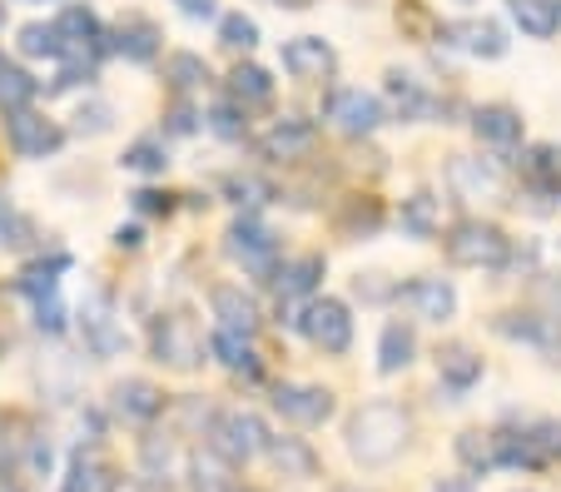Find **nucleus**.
Here are the masks:
<instances>
[{
  "label": "nucleus",
  "instance_id": "nucleus-55",
  "mask_svg": "<svg viewBox=\"0 0 561 492\" xmlns=\"http://www.w3.org/2000/svg\"><path fill=\"white\" fill-rule=\"evenodd\" d=\"M0 25H5V5H0Z\"/></svg>",
  "mask_w": 561,
  "mask_h": 492
},
{
  "label": "nucleus",
  "instance_id": "nucleus-33",
  "mask_svg": "<svg viewBox=\"0 0 561 492\" xmlns=\"http://www.w3.org/2000/svg\"><path fill=\"white\" fill-rule=\"evenodd\" d=\"M382 229V204L368 199V194H358V199L343 204V215H339V234L343 239H373Z\"/></svg>",
  "mask_w": 561,
  "mask_h": 492
},
{
  "label": "nucleus",
  "instance_id": "nucleus-36",
  "mask_svg": "<svg viewBox=\"0 0 561 492\" xmlns=\"http://www.w3.org/2000/svg\"><path fill=\"white\" fill-rule=\"evenodd\" d=\"M164 76H170V85L180 90V95H190V90L209 85V65H204L199 55L180 50V55H170V65H164Z\"/></svg>",
  "mask_w": 561,
  "mask_h": 492
},
{
  "label": "nucleus",
  "instance_id": "nucleus-17",
  "mask_svg": "<svg viewBox=\"0 0 561 492\" xmlns=\"http://www.w3.org/2000/svg\"><path fill=\"white\" fill-rule=\"evenodd\" d=\"M209 304H214V319H219V329H233V333H244V339H254V329H259V304L249 299L239 284H214V289H209Z\"/></svg>",
  "mask_w": 561,
  "mask_h": 492
},
{
  "label": "nucleus",
  "instance_id": "nucleus-27",
  "mask_svg": "<svg viewBox=\"0 0 561 492\" xmlns=\"http://www.w3.org/2000/svg\"><path fill=\"white\" fill-rule=\"evenodd\" d=\"M268 462H274L284 478H298V482L318 478V453L308 448L304 438H268Z\"/></svg>",
  "mask_w": 561,
  "mask_h": 492
},
{
  "label": "nucleus",
  "instance_id": "nucleus-5",
  "mask_svg": "<svg viewBox=\"0 0 561 492\" xmlns=\"http://www.w3.org/2000/svg\"><path fill=\"white\" fill-rule=\"evenodd\" d=\"M224 249H229L233 264H244V274L278 278V239H274V229H268L264 219H254V215L233 219L229 234H224Z\"/></svg>",
  "mask_w": 561,
  "mask_h": 492
},
{
  "label": "nucleus",
  "instance_id": "nucleus-35",
  "mask_svg": "<svg viewBox=\"0 0 561 492\" xmlns=\"http://www.w3.org/2000/svg\"><path fill=\"white\" fill-rule=\"evenodd\" d=\"M35 90H41V85L25 76L21 65H5V60H0V110H25L35 100Z\"/></svg>",
  "mask_w": 561,
  "mask_h": 492
},
{
  "label": "nucleus",
  "instance_id": "nucleus-32",
  "mask_svg": "<svg viewBox=\"0 0 561 492\" xmlns=\"http://www.w3.org/2000/svg\"><path fill=\"white\" fill-rule=\"evenodd\" d=\"M209 348H214V358H219L229 374H244V378H254L259 374V358H254V348H249V339L244 333H233V329H219L209 339Z\"/></svg>",
  "mask_w": 561,
  "mask_h": 492
},
{
  "label": "nucleus",
  "instance_id": "nucleus-34",
  "mask_svg": "<svg viewBox=\"0 0 561 492\" xmlns=\"http://www.w3.org/2000/svg\"><path fill=\"white\" fill-rule=\"evenodd\" d=\"M190 472H194V492H233V478H229V458L224 453H194L190 458Z\"/></svg>",
  "mask_w": 561,
  "mask_h": 492
},
{
  "label": "nucleus",
  "instance_id": "nucleus-39",
  "mask_svg": "<svg viewBox=\"0 0 561 492\" xmlns=\"http://www.w3.org/2000/svg\"><path fill=\"white\" fill-rule=\"evenodd\" d=\"M119 164L135 174H164V164H170V155H164V145L159 139H135L125 155H119Z\"/></svg>",
  "mask_w": 561,
  "mask_h": 492
},
{
  "label": "nucleus",
  "instance_id": "nucleus-14",
  "mask_svg": "<svg viewBox=\"0 0 561 492\" xmlns=\"http://www.w3.org/2000/svg\"><path fill=\"white\" fill-rule=\"evenodd\" d=\"M313 139H318L313 119L288 115V119H274V129L259 139V155H264V160H304V155L313 150Z\"/></svg>",
  "mask_w": 561,
  "mask_h": 492
},
{
  "label": "nucleus",
  "instance_id": "nucleus-44",
  "mask_svg": "<svg viewBox=\"0 0 561 492\" xmlns=\"http://www.w3.org/2000/svg\"><path fill=\"white\" fill-rule=\"evenodd\" d=\"M110 125H115V110H110L105 100H90V105L75 110V129H80V135H105Z\"/></svg>",
  "mask_w": 561,
  "mask_h": 492
},
{
  "label": "nucleus",
  "instance_id": "nucleus-51",
  "mask_svg": "<svg viewBox=\"0 0 561 492\" xmlns=\"http://www.w3.org/2000/svg\"><path fill=\"white\" fill-rule=\"evenodd\" d=\"M174 5H180L190 21H214V15H219V0H174Z\"/></svg>",
  "mask_w": 561,
  "mask_h": 492
},
{
  "label": "nucleus",
  "instance_id": "nucleus-54",
  "mask_svg": "<svg viewBox=\"0 0 561 492\" xmlns=\"http://www.w3.org/2000/svg\"><path fill=\"white\" fill-rule=\"evenodd\" d=\"M25 5H50V0H25Z\"/></svg>",
  "mask_w": 561,
  "mask_h": 492
},
{
  "label": "nucleus",
  "instance_id": "nucleus-30",
  "mask_svg": "<svg viewBox=\"0 0 561 492\" xmlns=\"http://www.w3.org/2000/svg\"><path fill=\"white\" fill-rule=\"evenodd\" d=\"M437 374H443V384L453 388V393H467V388L482 378V358H477L472 348H462V343H453V348L437 354Z\"/></svg>",
  "mask_w": 561,
  "mask_h": 492
},
{
  "label": "nucleus",
  "instance_id": "nucleus-10",
  "mask_svg": "<svg viewBox=\"0 0 561 492\" xmlns=\"http://www.w3.org/2000/svg\"><path fill=\"white\" fill-rule=\"evenodd\" d=\"M55 31H60L65 60H85V55L110 50V35H105V25H100V15L90 11V5H65L60 21H55Z\"/></svg>",
  "mask_w": 561,
  "mask_h": 492
},
{
  "label": "nucleus",
  "instance_id": "nucleus-40",
  "mask_svg": "<svg viewBox=\"0 0 561 492\" xmlns=\"http://www.w3.org/2000/svg\"><path fill=\"white\" fill-rule=\"evenodd\" d=\"M219 41L229 45V50H254L259 45V21L254 15H244V11H229L219 21Z\"/></svg>",
  "mask_w": 561,
  "mask_h": 492
},
{
  "label": "nucleus",
  "instance_id": "nucleus-50",
  "mask_svg": "<svg viewBox=\"0 0 561 492\" xmlns=\"http://www.w3.org/2000/svg\"><path fill=\"white\" fill-rule=\"evenodd\" d=\"M378 278H382V274H358V294H363L368 304H382L388 294H398V289H388V284H378Z\"/></svg>",
  "mask_w": 561,
  "mask_h": 492
},
{
  "label": "nucleus",
  "instance_id": "nucleus-37",
  "mask_svg": "<svg viewBox=\"0 0 561 492\" xmlns=\"http://www.w3.org/2000/svg\"><path fill=\"white\" fill-rule=\"evenodd\" d=\"M457 458L472 472L497 468V433H462V438H457Z\"/></svg>",
  "mask_w": 561,
  "mask_h": 492
},
{
  "label": "nucleus",
  "instance_id": "nucleus-47",
  "mask_svg": "<svg viewBox=\"0 0 561 492\" xmlns=\"http://www.w3.org/2000/svg\"><path fill=\"white\" fill-rule=\"evenodd\" d=\"M199 129V115H194V105L190 100H174V110H170V135H194Z\"/></svg>",
  "mask_w": 561,
  "mask_h": 492
},
{
  "label": "nucleus",
  "instance_id": "nucleus-15",
  "mask_svg": "<svg viewBox=\"0 0 561 492\" xmlns=\"http://www.w3.org/2000/svg\"><path fill=\"white\" fill-rule=\"evenodd\" d=\"M443 35L457 50L477 55V60H502L507 55V31L497 21H453V25H443Z\"/></svg>",
  "mask_w": 561,
  "mask_h": 492
},
{
  "label": "nucleus",
  "instance_id": "nucleus-1",
  "mask_svg": "<svg viewBox=\"0 0 561 492\" xmlns=\"http://www.w3.org/2000/svg\"><path fill=\"white\" fill-rule=\"evenodd\" d=\"M413 438V417L398 403L378 398V403H363L358 413L348 417V453L363 462V468H388L398 453Z\"/></svg>",
  "mask_w": 561,
  "mask_h": 492
},
{
  "label": "nucleus",
  "instance_id": "nucleus-29",
  "mask_svg": "<svg viewBox=\"0 0 561 492\" xmlns=\"http://www.w3.org/2000/svg\"><path fill=\"white\" fill-rule=\"evenodd\" d=\"M398 225H403L408 239H433L437 229H443V199H433V194H413V199H403Z\"/></svg>",
  "mask_w": 561,
  "mask_h": 492
},
{
  "label": "nucleus",
  "instance_id": "nucleus-48",
  "mask_svg": "<svg viewBox=\"0 0 561 492\" xmlns=\"http://www.w3.org/2000/svg\"><path fill=\"white\" fill-rule=\"evenodd\" d=\"M35 323H41L45 333H60V329H65V309H60V299H41V304H35Z\"/></svg>",
  "mask_w": 561,
  "mask_h": 492
},
{
  "label": "nucleus",
  "instance_id": "nucleus-42",
  "mask_svg": "<svg viewBox=\"0 0 561 492\" xmlns=\"http://www.w3.org/2000/svg\"><path fill=\"white\" fill-rule=\"evenodd\" d=\"M31 239H35V225L21 215V209H11V204H5V209H0V244L25 249Z\"/></svg>",
  "mask_w": 561,
  "mask_h": 492
},
{
  "label": "nucleus",
  "instance_id": "nucleus-49",
  "mask_svg": "<svg viewBox=\"0 0 561 492\" xmlns=\"http://www.w3.org/2000/svg\"><path fill=\"white\" fill-rule=\"evenodd\" d=\"M135 209H139V215H170L174 204H170V194H159V190H139V194H135Z\"/></svg>",
  "mask_w": 561,
  "mask_h": 492
},
{
  "label": "nucleus",
  "instance_id": "nucleus-28",
  "mask_svg": "<svg viewBox=\"0 0 561 492\" xmlns=\"http://www.w3.org/2000/svg\"><path fill=\"white\" fill-rule=\"evenodd\" d=\"M318 278H323V259L318 254H298V259H288V264H278V294L284 299H308V294L318 289Z\"/></svg>",
  "mask_w": 561,
  "mask_h": 492
},
{
  "label": "nucleus",
  "instance_id": "nucleus-53",
  "mask_svg": "<svg viewBox=\"0 0 561 492\" xmlns=\"http://www.w3.org/2000/svg\"><path fill=\"white\" fill-rule=\"evenodd\" d=\"M433 492H472V488H467V482H457V478H447V482H437Z\"/></svg>",
  "mask_w": 561,
  "mask_h": 492
},
{
  "label": "nucleus",
  "instance_id": "nucleus-26",
  "mask_svg": "<svg viewBox=\"0 0 561 492\" xmlns=\"http://www.w3.org/2000/svg\"><path fill=\"white\" fill-rule=\"evenodd\" d=\"M229 95L244 115L249 110H268L274 105V80H268V70H259V65H239L229 76Z\"/></svg>",
  "mask_w": 561,
  "mask_h": 492
},
{
  "label": "nucleus",
  "instance_id": "nucleus-23",
  "mask_svg": "<svg viewBox=\"0 0 561 492\" xmlns=\"http://www.w3.org/2000/svg\"><path fill=\"white\" fill-rule=\"evenodd\" d=\"M413 354H417L413 323H403V319L382 323V339H378V374H403V368L413 364Z\"/></svg>",
  "mask_w": 561,
  "mask_h": 492
},
{
  "label": "nucleus",
  "instance_id": "nucleus-3",
  "mask_svg": "<svg viewBox=\"0 0 561 492\" xmlns=\"http://www.w3.org/2000/svg\"><path fill=\"white\" fill-rule=\"evenodd\" d=\"M149 348L164 368L174 374H194L204 364V333L190 313H159L154 319V333H149Z\"/></svg>",
  "mask_w": 561,
  "mask_h": 492
},
{
  "label": "nucleus",
  "instance_id": "nucleus-11",
  "mask_svg": "<svg viewBox=\"0 0 561 492\" xmlns=\"http://www.w3.org/2000/svg\"><path fill=\"white\" fill-rule=\"evenodd\" d=\"M274 408L288 423H298V428H318V423L333 417V393L329 388H313V384H278Z\"/></svg>",
  "mask_w": 561,
  "mask_h": 492
},
{
  "label": "nucleus",
  "instance_id": "nucleus-24",
  "mask_svg": "<svg viewBox=\"0 0 561 492\" xmlns=\"http://www.w3.org/2000/svg\"><path fill=\"white\" fill-rule=\"evenodd\" d=\"M507 5H512V21L531 41H551L561 31V0H507Z\"/></svg>",
  "mask_w": 561,
  "mask_h": 492
},
{
  "label": "nucleus",
  "instance_id": "nucleus-12",
  "mask_svg": "<svg viewBox=\"0 0 561 492\" xmlns=\"http://www.w3.org/2000/svg\"><path fill=\"white\" fill-rule=\"evenodd\" d=\"M329 119L343 129V135H373V129L388 119V110H382V100L368 95V90H333Z\"/></svg>",
  "mask_w": 561,
  "mask_h": 492
},
{
  "label": "nucleus",
  "instance_id": "nucleus-22",
  "mask_svg": "<svg viewBox=\"0 0 561 492\" xmlns=\"http://www.w3.org/2000/svg\"><path fill=\"white\" fill-rule=\"evenodd\" d=\"M115 50L135 65H149L159 55V25L145 21V15H125V21L115 25Z\"/></svg>",
  "mask_w": 561,
  "mask_h": 492
},
{
  "label": "nucleus",
  "instance_id": "nucleus-38",
  "mask_svg": "<svg viewBox=\"0 0 561 492\" xmlns=\"http://www.w3.org/2000/svg\"><path fill=\"white\" fill-rule=\"evenodd\" d=\"M21 55H31V60H65V45H60V31L55 25H25L21 31Z\"/></svg>",
  "mask_w": 561,
  "mask_h": 492
},
{
  "label": "nucleus",
  "instance_id": "nucleus-4",
  "mask_svg": "<svg viewBox=\"0 0 561 492\" xmlns=\"http://www.w3.org/2000/svg\"><path fill=\"white\" fill-rule=\"evenodd\" d=\"M502 468H551L561 462V417H537L522 433H497Z\"/></svg>",
  "mask_w": 561,
  "mask_h": 492
},
{
  "label": "nucleus",
  "instance_id": "nucleus-18",
  "mask_svg": "<svg viewBox=\"0 0 561 492\" xmlns=\"http://www.w3.org/2000/svg\"><path fill=\"white\" fill-rule=\"evenodd\" d=\"M403 299L413 304V313L427 319V323H447L457 313V289L447 284V278H413V284L403 289Z\"/></svg>",
  "mask_w": 561,
  "mask_h": 492
},
{
  "label": "nucleus",
  "instance_id": "nucleus-13",
  "mask_svg": "<svg viewBox=\"0 0 561 492\" xmlns=\"http://www.w3.org/2000/svg\"><path fill=\"white\" fill-rule=\"evenodd\" d=\"M284 70L294 80H329L339 70V55H333V45L323 35H294L284 45Z\"/></svg>",
  "mask_w": 561,
  "mask_h": 492
},
{
  "label": "nucleus",
  "instance_id": "nucleus-19",
  "mask_svg": "<svg viewBox=\"0 0 561 492\" xmlns=\"http://www.w3.org/2000/svg\"><path fill=\"white\" fill-rule=\"evenodd\" d=\"M472 135L492 150H517L522 145V115L512 105H482L472 115Z\"/></svg>",
  "mask_w": 561,
  "mask_h": 492
},
{
  "label": "nucleus",
  "instance_id": "nucleus-2",
  "mask_svg": "<svg viewBox=\"0 0 561 492\" xmlns=\"http://www.w3.org/2000/svg\"><path fill=\"white\" fill-rule=\"evenodd\" d=\"M507 254H512V239L497 225H488V219H462L447 234V259L457 268H507Z\"/></svg>",
  "mask_w": 561,
  "mask_h": 492
},
{
  "label": "nucleus",
  "instance_id": "nucleus-21",
  "mask_svg": "<svg viewBox=\"0 0 561 492\" xmlns=\"http://www.w3.org/2000/svg\"><path fill=\"white\" fill-rule=\"evenodd\" d=\"M110 398H115V413H125L129 423H149V417L164 413V393L149 378H125V384L110 388Z\"/></svg>",
  "mask_w": 561,
  "mask_h": 492
},
{
  "label": "nucleus",
  "instance_id": "nucleus-41",
  "mask_svg": "<svg viewBox=\"0 0 561 492\" xmlns=\"http://www.w3.org/2000/svg\"><path fill=\"white\" fill-rule=\"evenodd\" d=\"M527 174L541 184V190H561V150L557 145H537L527 155Z\"/></svg>",
  "mask_w": 561,
  "mask_h": 492
},
{
  "label": "nucleus",
  "instance_id": "nucleus-6",
  "mask_svg": "<svg viewBox=\"0 0 561 492\" xmlns=\"http://www.w3.org/2000/svg\"><path fill=\"white\" fill-rule=\"evenodd\" d=\"M209 448L224 453L229 462H249V458H259V453H268L264 417L249 413V408H229V413H219L214 417V428H209Z\"/></svg>",
  "mask_w": 561,
  "mask_h": 492
},
{
  "label": "nucleus",
  "instance_id": "nucleus-7",
  "mask_svg": "<svg viewBox=\"0 0 561 492\" xmlns=\"http://www.w3.org/2000/svg\"><path fill=\"white\" fill-rule=\"evenodd\" d=\"M298 333H304L313 348H323V354H348L353 343V319H348V304L339 299H308L304 313H298Z\"/></svg>",
  "mask_w": 561,
  "mask_h": 492
},
{
  "label": "nucleus",
  "instance_id": "nucleus-20",
  "mask_svg": "<svg viewBox=\"0 0 561 492\" xmlns=\"http://www.w3.org/2000/svg\"><path fill=\"white\" fill-rule=\"evenodd\" d=\"M60 492H119V472L95 453H75L60 478Z\"/></svg>",
  "mask_w": 561,
  "mask_h": 492
},
{
  "label": "nucleus",
  "instance_id": "nucleus-52",
  "mask_svg": "<svg viewBox=\"0 0 561 492\" xmlns=\"http://www.w3.org/2000/svg\"><path fill=\"white\" fill-rule=\"evenodd\" d=\"M115 244L119 249H139V244H145V229H139V225H119L115 229Z\"/></svg>",
  "mask_w": 561,
  "mask_h": 492
},
{
  "label": "nucleus",
  "instance_id": "nucleus-16",
  "mask_svg": "<svg viewBox=\"0 0 561 492\" xmlns=\"http://www.w3.org/2000/svg\"><path fill=\"white\" fill-rule=\"evenodd\" d=\"M447 184H453L457 199H497L502 194V174L488 160H472V155H457L447 164Z\"/></svg>",
  "mask_w": 561,
  "mask_h": 492
},
{
  "label": "nucleus",
  "instance_id": "nucleus-46",
  "mask_svg": "<svg viewBox=\"0 0 561 492\" xmlns=\"http://www.w3.org/2000/svg\"><path fill=\"white\" fill-rule=\"evenodd\" d=\"M398 25H403V31H413V35H427V31H433V15H427L417 0H403V5H398Z\"/></svg>",
  "mask_w": 561,
  "mask_h": 492
},
{
  "label": "nucleus",
  "instance_id": "nucleus-45",
  "mask_svg": "<svg viewBox=\"0 0 561 492\" xmlns=\"http://www.w3.org/2000/svg\"><path fill=\"white\" fill-rule=\"evenodd\" d=\"M209 129L219 139H244V110H239V105H214Z\"/></svg>",
  "mask_w": 561,
  "mask_h": 492
},
{
  "label": "nucleus",
  "instance_id": "nucleus-31",
  "mask_svg": "<svg viewBox=\"0 0 561 492\" xmlns=\"http://www.w3.org/2000/svg\"><path fill=\"white\" fill-rule=\"evenodd\" d=\"M70 268V254H50V259H35L31 268L21 274V294L25 299H55V289H60V274Z\"/></svg>",
  "mask_w": 561,
  "mask_h": 492
},
{
  "label": "nucleus",
  "instance_id": "nucleus-43",
  "mask_svg": "<svg viewBox=\"0 0 561 492\" xmlns=\"http://www.w3.org/2000/svg\"><path fill=\"white\" fill-rule=\"evenodd\" d=\"M224 194H229L233 204H249V209H254V204L268 199V184L254 180V174H229V180H224Z\"/></svg>",
  "mask_w": 561,
  "mask_h": 492
},
{
  "label": "nucleus",
  "instance_id": "nucleus-25",
  "mask_svg": "<svg viewBox=\"0 0 561 492\" xmlns=\"http://www.w3.org/2000/svg\"><path fill=\"white\" fill-rule=\"evenodd\" d=\"M388 100H392V115H403V119L437 115V100L427 95L413 76H403V70H388Z\"/></svg>",
  "mask_w": 561,
  "mask_h": 492
},
{
  "label": "nucleus",
  "instance_id": "nucleus-8",
  "mask_svg": "<svg viewBox=\"0 0 561 492\" xmlns=\"http://www.w3.org/2000/svg\"><path fill=\"white\" fill-rule=\"evenodd\" d=\"M5 139H11V150L21 155V160H45V155H55L65 145V129L55 125V119H45L41 110H5Z\"/></svg>",
  "mask_w": 561,
  "mask_h": 492
},
{
  "label": "nucleus",
  "instance_id": "nucleus-9",
  "mask_svg": "<svg viewBox=\"0 0 561 492\" xmlns=\"http://www.w3.org/2000/svg\"><path fill=\"white\" fill-rule=\"evenodd\" d=\"M80 333H85V348L95 358H119L129 348V333L125 323L115 319V304L105 294H90L85 309H80Z\"/></svg>",
  "mask_w": 561,
  "mask_h": 492
}]
</instances>
